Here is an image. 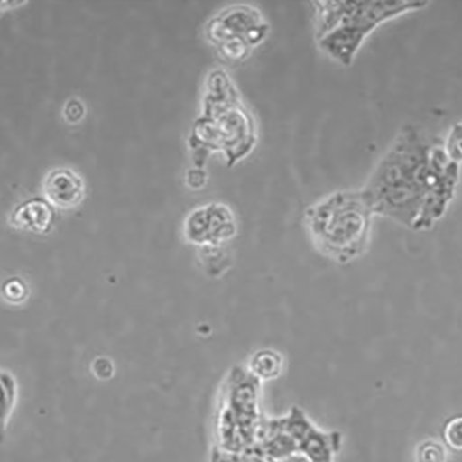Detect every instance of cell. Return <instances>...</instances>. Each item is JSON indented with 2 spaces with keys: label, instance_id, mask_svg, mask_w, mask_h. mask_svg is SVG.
I'll list each match as a JSON object with an SVG mask.
<instances>
[{
  "label": "cell",
  "instance_id": "cell-13",
  "mask_svg": "<svg viewBox=\"0 0 462 462\" xmlns=\"http://www.w3.org/2000/svg\"><path fill=\"white\" fill-rule=\"evenodd\" d=\"M444 145L448 156L456 162H461V124H456L446 141Z\"/></svg>",
  "mask_w": 462,
  "mask_h": 462
},
{
  "label": "cell",
  "instance_id": "cell-1",
  "mask_svg": "<svg viewBox=\"0 0 462 462\" xmlns=\"http://www.w3.org/2000/svg\"><path fill=\"white\" fill-rule=\"evenodd\" d=\"M458 169L443 140L407 125L360 191L373 215L414 230L430 229L455 197Z\"/></svg>",
  "mask_w": 462,
  "mask_h": 462
},
{
  "label": "cell",
  "instance_id": "cell-11",
  "mask_svg": "<svg viewBox=\"0 0 462 462\" xmlns=\"http://www.w3.org/2000/svg\"><path fill=\"white\" fill-rule=\"evenodd\" d=\"M2 292L8 301L20 303L28 296V288L22 279L13 277L3 284Z\"/></svg>",
  "mask_w": 462,
  "mask_h": 462
},
{
  "label": "cell",
  "instance_id": "cell-12",
  "mask_svg": "<svg viewBox=\"0 0 462 462\" xmlns=\"http://www.w3.org/2000/svg\"><path fill=\"white\" fill-rule=\"evenodd\" d=\"M446 449L434 441H428L420 446L417 451V462H445Z\"/></svg>",
  "mask_w": 462,
  "mask_h": 462
},
{
  "label": "cell",
  "instance_id": "cell-8",
  "mask_svg": "<svg viewBox=\"0 0 462 462\" xmlns=\"http://www.w3.org/2000/svg\"><path fill=\"white\" fill-rule=\"evenodd\" d=\"M283 365V358L279 353L264 350L253 356L249 371L258 380L269 381L281 375Z\"/></svg>",
  "mask_w": 462,
  "mask_h": 462
},
{
  "label": "cell",
  "instance_id": "cell-6",
  "mask_svg": "<svg viewBox=\"0 0 462 462\" xmlns=\"http://www.w3.org/2000/svg\"><path fill=\"white\" fill-rule=\"evenodd\" d=\"M11 221L19 229L38 235L49 234L55 221L52 205L43 199H32L19 205Z\"/></svg>",
  "mask_w": 462,
  "mask_h": 462
},
{
  "label": "cell",
  "instance_id": "cell-4",
  "mask_svg": "<svg viewBox=\"0 0 462 462\" xmlns=\"http://www.w3.org/2000/svg\"><path fill=\"white\" fill-rule=\"evenodd\" d=\"M260 380L238 368L225 383L217 416L218 448L238 453L257 442L262 425L259 412Z\"/></svg>",
  "mask_w": 462,
  "mask_h": 462
},
{
  "label": "cell",
  "instance_id": "cell-15",
  "mask_svg": "<svg viewBox=\"0 0 462 462\" xmlns=\"http://www.w3.org/2000/svg\"><path fill=\"white\" fill-rule=\"evenodd\" d=\"M95 374L101 379H106L111 376L112 374V365L110 362H106L105 367H101L100 365L96 361L95 365Z\"/></svg>",
  "mask_w": 462,
  "mask_h": 462
},
{
  "label": "cell",
  "instance_id": "cell-2",
  "mask_svg": "<svg viewBox=\"0 0 462 462\" xmlns=\"http://www.w3.org/2000/svg\"><path fill=\"white\" fill-rule=\"evenodd\" d=\"M421 0H319L313 2L319 49L345 67L379 25L428 5Z\"/></svg>",
  "mask_w": 462,
  "mask_h": 462
},
{
  "label": "cell",
  "instance_id": "cell-10",
  "mask_svg": "<svg viewBox=\"0 0 462 462\" xmlns=\"http://www.w3.org/2000/svg\"><path fill=\"white\" fill-rule=\"evenodd\" d=\"M443 439L446 444L454 450L462 448V419L455 416L448 419L443 428Z\"/></svg>",
  "mask_w": 462,
  "mask_h": 462
},
{
  "label": "cell",
  "instance_id": "cell-9",
  "mask_svg": "<svg viewBox=\"0 0 462 462\" xmlns=\"http://www.w3.org/2000/svg\"><path fill=\"white\" fill-rule=\"evenodd\" d=\"M16 400V384L14 377L0 371V442L5 439L9 419Z\"/></svg>",
  "mask_w": 462,
  "mask_h": 462
},
{
  "label": "cell",
  "instance_id": "cell-7",
  "mask_svg": "<svg viewBox=\"0 0 462 462\" xmlns=\"http://www.w3.org/2000/svg\"><path fill=\"white\" fill-rule=\"evenodd\" d=\"M340 447L338 433H325L314 426L299 442V453L310 462H332Z\"/></svg>",
  "mask_w": 462,
  "mask_h": 462
},
{
  "label": "cell",
  "instance_id": "cell-14",
  "mask_svg": "<svg viewBox=\"0 0 462 462\" xmlns=\"http://www.w3.org/2000/svg\"><path fill=\"white\" fill-rule=\"evenodd\" d=\"M85 114V108L79 100H70L66 104L64 108L65 120L69 124H77L80 122Z\"/></svg>",
  "mask_w": 462,
  "mask_h": 462
},
{
  "label": "cell",
  "instance_id": "cell-5",
  "mask_svg": "<svg viewBox=\"0 0 462 462\" xmlns=\"http://www.w3.org/2000/svg\"><path fill=\"white\" fill-rule=\"evenodd\" d=\"M44 190L51 205L71 208L80 204L85 189L79 175L69 170H56L47 177Z\"/></svg>",
  "mask_w": 462,
  "mask_h": 462
},
{
  "label": "cell",
  "instance_id": "cell-3",
  "mask_svg": "<svg viewBox=\"0 0 462 462\" xmlns=\"http://www.w3.org/2000/svg\"><path fill=\"white\" fill-rule=\"evenodd\" d=\"M373 216L360 190H343L308 209L304 224L321 254L348 263L366 248Z\"/></svg>",
  "mask_w": 462,
  "mask_h": 462
}]
</instances>
